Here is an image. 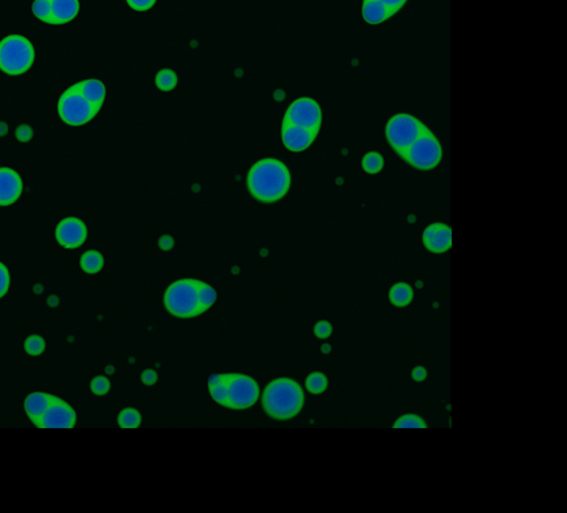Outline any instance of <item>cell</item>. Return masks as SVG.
I'll use <instances>...</instances> for the list:
<instances>
[{
    "mask_svg": "<svg viewBox=\"0 0 567 513\" xmlns=\"http://www.w3.org/2000/svg\"><path fill=\"white\" fill-rule=\"evenodd\" d=\"M249 193L264 203L280 200L290 187V173L281 160H266L256 162L247 177Z\"/></svg>",
    "mask_w": 567,
    "mask_h": 513,
    "instance_id": "obj_1",
    "label": "cell"
},
{
    "mask_svg": "<svg viewBox=\"0 0 567 513\" xmlns=\"http://www.w3.org/2000/svg\"><path fill=\"white\" fill-rule=\"evenodd\" d=\"M301 386L289 378L272 381L263 392V407L266 414L275 419H290L296 417L303 406Z\"/></svg>",
    "mask_w": 567,
    "mask_h": 513,
    "instance_id": "obj_2",
    "label": "cell"
},
{
    "mask_svg": "<svg viewBox=\"0 0 567 513\" xmlns=\"http://www.w3.org/2000/svg\"><path fill=\"white\" fill-rule=\"evenodd\" d=\"M199 280L182 279L171 284L164 293V306L175 317L193 319L204 311L199 302Z\"/></svg>",
    "mask_w": 567,
    "mask_h": 513,
    "instance_id": "obj_3",
    "label": "cell"
},
{
    "mask_svg": "<svg viewBox=\"0 0 567 513\" xmlns=\"http://www.w3.org/2000/svg\"><path fill=\"white\" fill-rule=\"evenodd\" d=\"M35 63L32 43L21 35H10L0 41V71L20 76L30 71Z\"/></svg>",
    "mask_w": 567,
    "mask_h": 513,
    "instance_id": "obj_4",
    "label": "cell"
},
{
    "mask_svg": "<svg viewBox=\"0 0 567 513\" xmlns=\"http://www.w3.org/2000/svg\"><path fill=\"white\" fill-rule=\"evenodd\" d=\"M57 112L65 124L81 126L90 123L100 110L89 103L77 90L76 85H72L61 94L57 104Z\"/></svg>",
    "mask_w": 567,
    "mask_h": 513,
    "instance_id": "obj_5",
    "label": "cell"
},
{
    "mask_svg": "<svg viewBox=\"0 0 567 513\" xmlns=\"http://www.w3.org/2000/svg\"><path fill=\"white\" fill-rule=\"evenodd\" d=\"M427 130L425 125L409 114H396L386 126V137L392 149L403 157L408 147Z\"/></svg>",
    "mask_w": 567,
    "mask_h": 513,
    "instance_id": "obj_6",
    "label": "cell"
},
{
    "mask_svg": "<svg viewBox=\"0 0 567 513\" xmlns=\"http://www.w3.org/2000/svg\"><path fill=\"white\" fill-rule=\"evenodd\" d=\"M402 158L419 170H431L442 160V146L432 132L427 129L408 147Z\"/></svg>",
    "mask_w": 567,
    "mask_h": 513,
    "instance_id": "obj_7",
    "label": "cell"
},
{
    "mask_svg": "<svg viewBox=\"0 0 567 513\" xmlns=\"http://www.w3.org/2000/svg\"><path fill=\"white\" fill-rule=\"evenodd\" d=\"M227 385L230 390V399L227 407L233 410H244L253 406L260 397V389L257 382L248 375L228 373Z\"/></svg>",
    "mask_w": 567,
    "mask_h": 513,
    "instance_id": "obj_8",
    "label": "cell"
},
{
    "mask_svg": "<svg viewBox=\"0 0 567 513\" xmlns=\"http://www.w3.org/2000/svg\"><path fill=\"white\" fill-rule=\"evenodd\" d=\"M284 121L296 126H301L309 130L319 132L322 121L321 107L313 98H297L288 107Z\"/></svg>",
    "mask_w": 567,
    "mask_h": 513,
    "instance_id": "obj_9",
    "label": "cell"
},
{
    "mask_svg": "<svg viewBox=\"0 0 567 513\" xmlns=\"http://www.w3.org/2000/svg\"><path fill=\"white\" fill-rule=\"evenodd\" d=\"M76 425V411L69 404L54 397L37 427L40 428H72Z\"/></svg>",
    "mask_w": 567,
    "mask_h": 513,
    "instance_id": "obj_10",
    "label": "cell"
},
{
    "mask_svg": "<svg viewBox=\"0 0 567 513\" xmlns=\"http://www.w3.org/2000/svg\"><path fill=\"white\" fill-rule=\"evenodd\" d=\"M88 230L78 218H65L56 227V239L60 246L74 249L83 246L87 240Z\"/></svg>",
    "mask_w": 567,
    "mask_h": 513,
    "instance_id": "obj_11",
    "label": "cell"
},
{
    "mask_svg": "<svg viewBox=\"0 0 567 513\" xmlns=\"http://www.w3.org/2000/svg\"><path fill=\"white\" fill-rule=\"evenodd\" d=\"M319 132L309 130L301 126L289 124L283 121L281 127V137H283L284 145L288 150L300 153L306 150L313 141L316 140Z\"/></svg>",
    "mask_w": 567,
    "mask_h": 513,
    "instance_id": "obj_12",
    "label": "cell"
},
{
    "mask_svg": "<svg viewBox=\"0 0 567 513\" xmlns=\"http://www.w3.org/2000/svg\"><path fill=\"white\" fill-rule=\"evenodd\" d=\"M23 193V180L10 167H0V206L14 205Z\"/></svg>",
    "mask_w": 567,
    "mask_h": 513,
    "instance_id": "obj_13",
    "label": "cell"
},
{
    "mask_svg": "<svg viewBox=\"0 0 567 513\" xmlns=\"http://www.w3.org/2000/svg\"><path fill=\"white\" fill-rule=\"evenodd\" d=\"M423 242L427 249L435 253H442L451 248L452 244V231L442 223L431 224L425 229Z\"/></svg>",
    "mask_w": 567,
    "mask_h": 513,
    "instance_id": "obj_14",
    "label": "cell"
},
{
    "mask_svg": "<svg viewBox=\"0 0 567 513\" xmlns=\"http://www.w3.org/2000/svg\"><path fill=\"white\" fill-rule=\"evenodd\" d=\"M54 395L47 394V392H32L25 398L24 402V408L25 412L28 415V418L37 425L39 421L41 419V417L44 415V412L47 411V408L52 404L54 401Z\"/></svg>",
    "mask_w": 567,
    "mask_h": 513,
    "instance_id": "obj_15",
    "label": "cell"
},
{
    "mask_svg": "<svg viewBox=\"0 0 567 513\" xmlns=\"http://www.w3.org/2000/svg\"><path fill=\"white\" fill-rule=\"evenodd\" d=\"M77 90L88 100L89 103L96 107L101 109L104 105L105 97H107V88L103 81L96 80V78H88L84 81H80L74 84Z\"/></svg>",
    "mask_w": 567,
    "mask_h": 513,
    "instance_id": "obj_16",
    "label": "cell"
},
{
    "mask_svg": "<svg viewBox=\"0 0 567 513\" xmlns=\"http://www.w3.org/2000/svg\"><path fill=\"white\" fill-rule=\"evenodd\" d=\"M78 0H52V24H67L78 15Z\"/></svg>",
    "mask_w": 567,
    "mask_h": 513,
    "instance_id": "obj_17",
    "label": "cell"
},
{
    "mask_svg": "<svg viewBox=\"0 0 567 513\" xmlns=\"http://www.w3.org/2000/svg\"><path fill=\"white\" fill-rule=\"evenodd\" d=\"M362 15L369 24H381L390 19L394 14L378 0H363Z\"/></svg>",
    "mask_w": 567,
    "mask_h": 513,
    "instance_id": "obj_18",
    "label": "cell"
},
{
    "mask_svg": "<svg viewBox=\"0 0 567 513\" xmlns=\"http://www.w3.org/2000/svg\"><path fill=\"white\" fill-rule=\"evenodd\" d=\"M80 266L83 268V271L87 272V273H90V275L97 273L104 266V256L98 251L90 249L81 256Z\"/></svg>",
    "mask_w": 567,
    "mask_h": 513,
    "instance_id": "obj_19",
    "label": "cell"
},
{
    "mask_svg": "<svg viewBox=\"0 0 567 513\" xmlns=\"http://www.w3.org/2000/svg\"><path fill=\"white\" fill-rule=\"evenodd\" d=\"M412 297H414V291L408 284H395L391 288L390 301L394 305H396L399 308H403V306L408 305L412 301Z\"/></svg>",
    "mask_w": 567,
    "mask_h": 513,
    "instance_id": "obj_20",
    "label": "cell"
},
{
    "mask_svg": "<svg viewBox=\"0 0 567 513\" xmlns=\"http://www.w3.org/2000/svg\"><path fill=\"white\" fill-rule=\"evenodd\" d=\"M142 422L141 414L138 410L127 407L118 415V425L122 428H137Z\"/></svg>",
    "mask_w": 567,
    "mask_h": 513,
    "instance_id": "obj_21",
    "label": "cell"
},
{
    "mask_svg": "<svg viewBox=\"0 0 567 513\" xmlns=\"http://www.w3.org/2000/svg\"><path fill=\"white\" fill-rule=\"evenodd\" d=\"M177 73L171 70H162L156 76V85L160 90L170 92L177 87Z\"/></svg>",
    "mask_w": 567,
    "mask_h": 513,
    "instance_id": "obj_22",
    "label": "cell"
},
{
    "mask_svg": "<svg viewBox=\"0 0 567 513\" xmlns=\"http://www.w3.org/2000/svg\"><path fill=\"white\" fill-rule=\"evenodd\" d=\"M32 12L39 20L52 24V0H35Z\"/></svg>",
    "mask_w": 567,
    "mask_h": 513,
    "instance_id": "obj_23",
    "label": "cell"
},
{
    "mask_svg": "<svg viewBox=\"0 0 567 513\" xmlns=\"http://www.w3.org/2000/svg\"><path fill=\"white\" fill-rule=\"evenodd\" d=\"M385 160L379 153H367L362 160V167L369 174H376L383 169Z\"/></svg>",
    "mask_w": 567,
    "mask_h": 513,
    "instance_id": "obj_24",
    "label": "cell"
},
{
    "mask_svg": "<svg viewBox=\"0 0 567 513\" xmlns=\"http://www.w3.org/2000/svg\"><path fill=\"white\" fill-rule=\"evenodd\" d=\"M306 389L312 394H321L328 388V378L322 373H312L306 378Z\"/></svg>",
    "mask_w": 567,
    "mask_h": 513,
    "instance_id": "obj_25",
    "label": "cell"
},
{
    "mask_svg": "<svg viewBox=\"0 0 567 513\" xmlns=\"http://www.w3.org/2000/svg\"><path fill=\"white\" fill-rule=\"evenodd\" d=\"M216 301V292L211 285L200 282L199 283V302L202 309L208 311Z\"/></svg>",
    "mask_w": 567,
    "mask_h": 513,
    "instance_id": "obj_26",
    "label": "cell"
},
{
    "mask_svg": "<svg viewBox=\"0 0 567 513\" xmlns=\"http://www.w3.org/2000/svg\"><path fill=\"white\" fill-rule=\"evenodd\" d=\"M228 379V378H227ZM210 392L213 397V401L222 406L227 407L228 405V399H230V390H228V385L227 381L217 384L213 388H210Z\"/></svg>",
    "mask_w": 567,
    "mask_h": 513,
    "instance_id": "obj_27",
    "label": "cell"
},
{
    "mask_svg": "<svg viewBox=\"0 0 567 513\" xmlns=\"http://www.w3.org/2000/svg\"><path fill=\"white\" fill-rule=\"evenodd\" d=\"M24 349L30 355H40L45 350V341L43 337L32 335L25 339Z\"/></svg>",
    "mask_w": 567,
    "mask_h": 513,
    "instance_id": "obj_28",
    "label": "cell"
},
{
    "mask_svg": "<svg viewBox=\"0 0 567 513\" xmlns=\"http://www.w3.org/2000/svg\"><path fill=\"white\" fill-rule=\"evenodd\" d=\"M425 426L427 425H425V422L422 418H419L418 415H414V414H408V415L399 418L395 422L394 427H396V428H425Z\"/></svg>",
    "mask_w": 567,
    "mask_h": 513,
    "instance_id": "obj_29",
    "label": "cell"
},
{
    "mask_svg": "<svg viewBox=\"0 0 567 513\" xmlns=\"http://www.w3.org/2000/svg\"><path fill=\"white\" fill-rule=\"evenodd\" d=\"M90 389L96 395H105L110 390V381L104 375H98L90 382Z\"/></svg>",
    "mask_w": 567,
    "mask_h": 513,
    "instance_id": "obj_30",
    "label": "cell"
},
{
    "mask_svg": "<svg viewBox=\"0 0 567 513\" xmlns=\"http://www.w3.org/2000/svg\"><path fill=\"white\" fill-rule=\"evenodd\" d=\"M15 137L19 142H30L34 137V129L30 125H19L15 130Z\"/></svg>",
    "mask_w": 567,
    "mask_h": 513,
    "instance_id": "obj_31",
    "label": "cell"
},
{
    "mask_svg": "<svg viewBox=\"0 0 567 513\" xmlns=\"http://www.w3.org/2000/svg\"><path fill=\"white\" fill-rule=\"evenodd\" d=\"M10 282H11V278H10L8 268L3 263H0V299L8 292Z\"/></svg>",
    "mask_w": 567,
    "mask_h": 513,
    "instance_id": "obj_32",
    "label": "cell"
},
{
    "mask_svg": "<svg viewBox=\"0 0 567 513\" xmlns=\"http://www.w3.org/2000/svg\"><path fill=\"white\" fill-rule=\"evenodd\" d=\"M332 332H333V328L328 321H319L314 326V335L322 339L330 336Z\"/></svg>",
    "mask_w": 567,
    "mask_h": 513,
    "instance_id": "obj_33",
    "label": "cell"
},
{
    "mask_svg": "<svg viewBox=\"0 0 567 513\" xmlns=\"http://www.w3.org/2000/svg\"><path fill=\"white\" fill-rule=\"evenodd\" d=\"M129 7L136 11H147L154 7L157 0H126Z\"/></svg>",
    "mask_w": 567,
    "mask_h": 513,
    "instance_id": "obj_34",
    "label": "cell"
},
{
    "mask_svg": "<svg viewBox=\"0 0 567 513\" xmlns=\"http://www.w3.org/2000/svg\"><path fill=\"white\" fill-rule=\"evenodd\" d=\"M378 1H381L383 6H386L391 12L395 15L406 4L407 0H378Z\"/></svg>",
    "mask_w": 567,
    "mask_h": 513,
    "instance_id": "obj_35",
    "label": "cell"
},
{
    "mask_svg": "<svg viewBox=\"0 0 567 513\" xmlns=\"http://www.w3.org/2000/svg\"><path fill=\"white\" fill-rule=\"evenodd\" d=\"M141 379L145 385L151 386V385L157 384V381H158V374H157V372L151 370V369H147V370L142 373Z\"/></svg>",
    "mask_w": 567,
    "mask_h": 513,
    "instance_id": "obj_36",
    "label": "cell"
},
{
    "mask_svg": "<svg viewBox=\"0 0 567 513\" xmlns=\"http://www.w3.org/2000/svg\"><path fill=\"white\" fill-rule=\"evenodd\" d=\"M227 378H228V373H224V374H213V375H211V377L208 378V389L213 388L215 385H217V384H222V382L227 381Z\"/></svg>",
    "mask_w": 567,
    "mask_h": 513,
    "instance_id": "obj_37",
    "label": "cell"
},
{
    "mask_svg": "<svg viewBox=\"0 0 567 513\" xmlns=\"http://www.w3.org/2000/svg\"><path fill=\"white\" fill-rule=\"evenodd\" d=\"M160 247L163 251H169L174 247V239L170 235H163L160 239Z\"/></svg>",
    "mask_w": 567,
    "mask_h": 513,
    "instance_id": "obj_38",
    "label": "cell"
},
{
    "mask_svg": "<svg viewBox=\"0 0 567 513\" xmlns=\"http://www.w3.org/2000/svg\"><path fill=\"white\" fill-rule=\"evenodd\" d=\"M425 377H427V370H425V368H422V366H418V368H415V369L412 370V378H414L415 381H418V382L425 381Z\"/></svg>",
    "mask_w": 567,
    "mask_h": 513,
    "instance_id": "obj_39",
    "label": "cell"
},
{
    "mask_svg": "<svg viewBox=\"0 0 567 513\" xmlns=\"http://www.w3.org/2000/svg\"><path fill=\"white\" fill-rule=\"evenodd\" d=\"M48 305L52 306V308L57 306V305H58V299H57L56 296H50V297H48Z\"/></svg>",
    "mask_w": 567,
    "mask_h": 513,
    "instance_id": "obj_40",
    "label": "cell"
},
{
    "mask_svg": "<svg viewBox=\"0 0 567 513\" xmlns=\"http://www.w3.org/2000/svg\"><path fill=\"white\" fill-rule=\"evenodd\" d=\"M7 133V125L0 123V136H4Z\"/></svg>",
    "mask_w": 567,
    "mask_h": 513,
    "instance_id": "obj_41",
    "label": "cell"
},
{
    "mask_svg": "<svg viewBox=\"0 0 567 513\" xmlns=\"http://www.w3.org/2000/svg\"><path fill=\"white\" fill-rule=\"evenodd\" d=\"M322 352H325V353L330 352V346H328V345H323V346H322Z\"/></svg>",
    "mask_w": 567,
    "mask_h": 513,
    "instance_id": "obj_42",
    "label": "cell"
},
{
    "mask_svg": "<svg viewBox=\"0 0 567 513\" xmlns=\"http://www.w3.org/2000/svg\"><path fill=\"white\" fill-rule=\"evenodd\" d=\"M35 292L36 293H40V292H43V286H41V285H36Z\"/></svg>",
    "mask_w": 567,
    "mask_h": 513,
    "instance_id": "obj_43",
    "label": "cell"
}]
</instances>
